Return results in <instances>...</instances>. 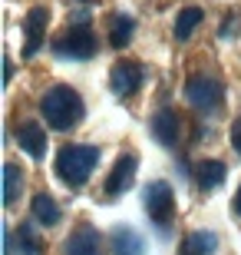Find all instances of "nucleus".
<instances>
[{"label":"nucleus","mask_w":241,"mask_h":255,"mask_svg":"<svg viewBox=\"0 0 241 255\" xmlns=\"http://www.w3.org/2000/svg\"><path fill=\"white\" fill-rule=\"evenodd\" d=\"M205 20L202 7H185V10H178V17H175V37L178 40H188L198 30V23Z\"/></svg>","instance_id":"17"},{"label":"nucleus","mask_w":241,"mask_h":255,"mask_svg":"<svg viewBox=\"0 0 241 255\" xmlns=\"http://www.w3.org/2000/svg\"><path fill=\"white\" fill-rule=\"evenodd\" d=\"M136 169H139V156L136 152H122L119 159L112 162L109 176H106V186H102V196H122V192L132 186V179H136Z\"/></svg>","instance_id":"6"},{"label":"nucleus","mask_w":241,"mask_h":255,"mask_svg":"<svg viewBox=\"0 0 241 255\" xmlns=\"http://www.w3.org/2000/svg\"><path fill=\"white\" fill-rule=\"evenodd\" d=\"M53 50L60 53V57H73V60H89V57H96V50H99V43H96V37H93V30L89 27H70L63 33V37L53 43Z\"/></svg>","instance_id":"5"},{"label":"nucleus","mask_w":241,"mask_h":255,"mask_svg":"<svg viewBox=\"0 0 241 255\" xmlns=\"http://www.w3.org/2000/svg\"><path fill=\"white\" fill-rule=\"evenodd\" d=\"M225 162H218V159H205L198 169H195V176H198V189L202 192H212V189H218L225 182Z\"/></svg>","instance_id":"15"},{"label":"nucleus","mask_w":241,"mask_h":255,"mask_svg":"<svg viewBox=\"0 0 241 255\" xmlns=\"http://www.w3.org/2000/svg\"><path fill=\"white\" fill-rule=\"evenodd\" d=\"M232 149L241 156V116H238V120L232 123Z\"/></svg>","instance_id":"21"},{"label":"nucleus","mask_w":241,"mask_h":255,"mask_svg":"<svg viewBox=\"0 0 241 255\" xmlns=\"http://www.w3.org/2000/svg\"><path fill=\"white\" fill-rule=\"evenodd\" d=\"M96 162H99V149L96 146H80V142H70L56 152V176L70 186V189H80L86 186V179L93 176Z\"/></svg>","instance_id":"2"},{"label":"nucleus","mask_w":241,"mask_h":255,"mask_svg":"<svg viewBox=\"0 0 241 255\" xmlns=\"http://www.w3.org/2000/svg\"><path fill=\"white\" fill-rule=\"evenodd\" d=\"M132 33H136V20L129 17V13H112L109 17V43L116 50H122V47H129V40H132Z\"/></svg>","instance_id":"14"},{"label":"nucleus","mask_w":241,"mask_h":255,"mask_svg":"<svg viewBox=\"0 0 241 255\" xmlns=\"http://www.w3.org/2000/svg\"><path fill=\"white\" fill-rule=\"evenodd\" d=\"M232 209L241 216V186H238V196H235V202H232Z\"/></svg>","instance_id":"22"},{"label":"nucleus","mask_w":241,"mask_h":255,"mask_svg":"<svg viewBox=\"0 0 241 255\" xmlns=\"http://www.w3.org/2000/svg\"><path fill=\"white\" fill-rule=\"evenodd\" d=\"M47 23L50 13L47 7H33L23 20V57H37L40 47H43V37H47Z\"/></svg>","instance_id":"8"},{"label":"nucleus","mask_w":241,"mask_h":255,"mask_svg":"<svg viewBox=\"0 0 241 255\" xmlns=\"http://www.w3.org/2000/svg\"><path fill=\"white\" fill-rule=\"evenodd\" d=\"M109 252L112 255H146V242L132 226H116L109 232Z\"/></svg>","instance_id":"11"},{"label":"nucleus","mask_w":241,"mask_h":255,"mask_svg":"<svg viewBox=\"0 0 241 255\" xmlns=\"http://www.w3.org/2000/svg\"><path fill=\"white\" fill-rule=\"evenodd\" d=\"M83 113H86V106H83V100H80V93L70 90V86H63V83L50 86L47 93L40 96V116H43L47 126H53L56 132H70L83 120Z\"/></svg>","instance_id":"1"},{"label":"nucleus","mask_w":241,"mask_h":255,"mask_svg":"<svg viewBox=\"0 0 241 255\" xmlns=\"http://www.w3.org/2000/svg\"><path fill=\"white\" fill-rule=\"evenodd\" d=\"M238 27H241V13H232V17H228V20L222 23V37H225V40H232Z\"/></svg>","instance_id":"20"},{"label":"nucleus","mask_w":241,"mask_h":255,"mask_svg":"<svg viewBox=\"0 0 241 255\" xmlns=\"http://www.w3.org/2000/svg\"><path fill=\"white\" fill-rule=\"evenodd\" d=\"M17 142H20V149L27 152L30 159H43V156H47V132L40 129L33 120H27V123L17 126Z\"/></svg>","instance_id":"12"},{"label":"nucleus","mask_w":241,"mask_h":255,"mask_svg":"<svg viewBox=\"0 0 241 255\" xmlns=\"http://www.w3.org/2000/svg\"><path fill=\"white\" fill-rule=\"evenodd\" d=\"M218 249V239L208 229H198V232H188L185 239V255H212Z\"/></svg>","instance_id":"16"},{"label":"nucleus","mask_w":241,"mask_h":255,"mask_svg":"<svg viewBox=\"0 0 241 255\" xmlns=\"http://www.w3.org/2000/svg\"><path fill=\"white\" fill-rule=\"evenodd\" d=\"M142 80H146V70H142V63H136V60H119V63L112 66V73H109V86H112V93L119 96V100H126V96L136 93V90L142 86Z\"/></svg>","instance_id":"7"},{"label":"nucleus","mask_w":241,"mask_h":255,"mask_svg":"<svg viewBox=\"0 0 241 255\" xmlns=\"http://www.w3.org/2000/svg\"><path fill=\"white\" fill-rule=\"evenodd\" d=\"M17 239H20V246H23V252H20V255H40V239L33 236V229L20 226Z\"/></svg>","instance_id":"19"},{"label":"nucleus","mask_w":241,"mask_h":255,"mask_svg":"<svg viewBox=\"0 0 241 255\" xmlns=\"http://www.w3.org/2000/svg\"><path fill=\"white\" fill-rule=\"evenodd\" d=\"M63 252L66 255H102V236H99V229L89 226V222H80V226L70 232Z\"/></svg>","instance_id":"9"},{"label":"nucleus","mask_w":241,"mask_h":255,"mask_svg":"<svg viewBox=\"0 0 241 255\" xmlns=\"http://www.w3.org/2000/svg\"><path fill=\"white\" fill-rule=\"evenodd\" d=\"M178 132H182V120L175 116V110H156V116H152V136H156L165 149H172L178 142Z\"/></svg>","instance_id":"10"},{"label":"nucleus","mask_w":241,"mask_h":255,"mask_svg":"<svg viewBox=\"0 0 241 255\" xmlns=\"http://www.w3.org/2000/svg\"><path fill=\"white\" fill-rule=\"evenodd\" d=\"M185 100L195 110H202V113H215V110H222V103H225V90L215 76L195 73L185 83Z\"/></svg>","instance_id":"4"},{"label":"nucleus","mask_w":241,"mask_h":255,"mask_svg":"<svg viewBox=\"0 0 241 255\" xmlns=\"http://www.w3.org/2000/svg\"><path fill=\"white\" fill-rule=\"evenodd\" d=\"M17 196H20V169L13 162H7V166H3V202L13 206Z\"/></svg>","instance_id":"18"},{"label":"nucleus","mask_w":241,"mask_h":255,"mask_svg":"<svg viewBox=\"0 0 241 255\" xmlns=\"http://www.w3.org/2000/svg\"><path fill=\"white\" fill-rule=\"evenodd\" d=\"M30 212H33V219H37L40 226H56L63 219V209H60V202L50 192H37L33 202H30Z\"/></svg>","instance_id":"13"},{"label":"nucleus","mask_w":241,"mask_h":255,"mask_svg":"<svg viewBox=\"0 0 241 255\" xmlns=\"http://www.w3.org/2000/svg\"><path fill=\"white\" fill-rule=\"evenodd\" d=\"M142 199H146V212L152 219V226L168 232L172 219H175V192H172V186L165 179H152L146 186V196Z\"/></svg>","instance_id":"3"}]
</instances>
